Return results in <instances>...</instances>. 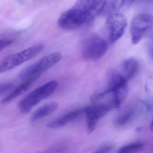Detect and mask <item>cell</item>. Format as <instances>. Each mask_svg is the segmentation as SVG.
Segmentation results:
<instances>
[{
    "instance_id": "obj_1",
    "label": "cell",
    "mask_w": 153,
    "mask_h": 153,
    "mask_svg": "<svg viewBox=\"0 0 153 153\" xmlns=\"http://www.w3.org/2000/svg\"><path fill=\"white\" fill-rule=\"evenodd\" d=\"M62 58L59 53H54L44 57L35 63L20 72L18 79L22 82L34 83L47 70L53 66Z\"/></svg>"
},
{
    "instance_id": "obj_2",
    "label": "cell",
    "mask_w": 153,
    "mask_h": 153,
    "mask_svg": "<svg viewBox=\"0 0 153 153\" xmlns=\"http://www.w3.org/2000/svg\"><path fill=\"white\" fill-rule=\"evenodd\" d=\"M58 86V83L53 81L43 84L29 93L19 103L22 113H28L34 106L53 93Z\"/></svg>"
},
{
    "instance_id": "obj_3",
    "label": "cell",
    "mask_w": 153,
    "mask_h": 153,
    "mask_svg": "<svg viewBox=\"0 0 153 153\" xmlns=\"http://www.w3.org/2000/svg\"><path fill=\"white\" fill-rule=\"evenodd\" d=\"M44 48L43 45H37L4 57L0 61V74L30 60L39 54Z\"/></svg>"
},
{
    "instance_id": "obj_4",
    "label": "cell",
    "mask_w": 153,
    "mask_h": 153,
    "mask_svg": "<svg viewBox=\"0 0 153 153\" xmlns=\"http://www.w3.org/2000/svg\"><path fill=\"white\" fill-rule=\"evenodd\" d=\"M94 19L72 7L61 14L58 19V25L65 30H74L89 25Z\"/></svg>"
},
{
    "instance_id": "obj_5",
    "label": "cell",
    "mask_w": 153,
    "mask_h": 153,
    "mask_svg": "<svg viewBox=\"0 0 153 153\" xmlns=\"http://www.w3.org/2000/svg\"><path fill=\"white\" fill-rule=\"evenodd\" d=\"M153 31V15L141 13L136 15L131 22L130 34L134 45L137 44Z\"/></svg>"
},
{
    "instance_id": "obj_6",
    "label": "cell",
    "mask_w": 153,
    "mask_h": 153,
    "mask_svg": "<svg viewBox=\"0 0 153 153\" xmlns=\"http://www.w3.org/2000/svg\"><path fill=\"white\" fill-rule=\"evenodd\" d=\"M108 44L106 40L98 35L87 36L82 43V54L85 59L98 60L107 52Z\"/></svg>"
},
{
    "instance_id": "obj_7",
    "label": "cell",
    "mask_w": 153,
    "mask_h": 153,
    "mask_svg": "<svg viewBox=\"0 0 153 153\" xmlns=\"http://www.w3.org/2000/svg\"><path fill=\"white\" fill-rule=\"evenodd\" d=\"M106 25L110 41L114 43L125 33L127 26V21L126 16L121 13H114L108 16Z\"/></svg>"
},
{
    "instance_id": "obj_8",
    "label": "cell",
    "mask_w": 153,
    "mask_h": 153,
    "mask_svg": "<svg viewBox=\"0 0 153 153\" xmlns=\"http://www.w3.org/2000/svg\"><path fill=\"white\" fill-rule=\"evenodd\" d=\"M113 109L108 102L94 104L87 106L84 109L87 120V131L89 134L94 132L100 119Z\"/></svg>"
},
{
    "instance_id": "obj_9",
    "label": "cell",
    "mask_w": 153,
    "mask_h": 153,
    "mask_svg": "<svg viewBox=\"0 0 153 153\" xmlns=\"http://www.w3.org/2000/svg\"><path fill=\"white\" fill-rule=\"evenodd\" d=\"M107 0H77L73 7L94 19L104 10Z\"/></svg>"
},
{
    "instance_id": "obj_10",
    "label": "cell",
    "mask_w": 153,
    "mask_h": 153,
    "mask_svg": "<svg viewBox=\"0 0 153 153\" xmlns=\"http://www.w3.org/2000/svg\"><path fill=\"white\" fill-rule=\"evenodd\" d=\"M107 77L108 88L106 90L100 93L102 97L106 96L115 89L127 84V82L121 74L113 69H109L107 71Z\"/></svg>"
},
{
    "instance_id": "obj_11",
    "label": "cell",
    "mask_w": 153,
    "mask_h": 153,
    "mask_svg": "<svg viewBox=\"0 0 153 153\" xmlns=\"http://www.w3.org/2000/svg\"><path fill=\"white\" fill-rule=\"evenodd\" d=\"M123 77L127 81L133 78L138 72L139 69L138 62L134 58H128L125 60L121 67Z\"/></svg>"
},
{
    "instance_id": "obj_12",
    "label": "cell",
    "mask_w": 153,
    "mask_h": 153,
    "mask_svg": "<svg viewBox=\"0 0 153 153\" xmlns=\"http://www.w3.org/2000/svg\"><path fill=\"white\" fill-rule=\"evenodd\" d=\"M82 112V110H77L71 111L49 122L47 125L48 127L51 128H58L64 126L68 123L77 118L81 115Z\"/></svg>"
},
{
    "instance_id": "obj_13",
    "label": "cell",
    "mask_w": 153,
    "mask_h": 153,
    "mask_svg": "<svg viewBox=\"0 0 153 153\" xmlns=\"http://www.w3.org/2000/svg\"><path fill=\"white\" fill-rule=\"evenodd\" d=\"M59 105L56 102L47 103L38 109L32 115L31 119L33 121L41 119L54 112L58 109Z\"/></svg>"
},
{
    "instance_id": "obj_14",
    "label": "cell",
    "mask_w": 153,
    "mask_h": 153,
    "mask_svg": "<svg viewBox=\"0 0 153 153\" xmlns=\"http://www.w3.org/2000/svg\"><path fill=\"white\" fill-rule=\"evenodd\" d=\"M32 84L28 82H22L21 83L13 89L11 93L2 101V103L5 104L10 102L17 97L26 92L32 85Z\"/></svg>"
},
{
    "instance_id": "obj_15",
    "label": "cell",
    "mask_w": 153,
    "mask_h": 153,
    "mask_svg": "<svg viewBox=\"0 0 153 153\" xmlns=\"http://www.w3.org/2000/svg\"><path fill=\"white\" fill-rule=\"evenodd\" d=\"M134 0H108V4L111 13H120V11L128 10Z\"/></svg>"
},
{
    "instance_id": "obj_16",
    "label": "cell",
    "mask_w": 153,
    "mask_h": 153,
    "mask_svg": "<svg viewBox=\"0 0 153 153\" xmlns=\"http://www.w3.org/2000/svg\"><path fill=\"white\" fill-rule=\"evenodd\" d=\"M134 115L133 110H129L125 111L120 115L116 118L115 122L118 126L121 127L127 125L132 119Z\"/></svg>"
},
{
    "instance_id": "obj_17",
    "label": "cell",
    "mask_w": 153,
    "mask_h": 153,
    "mask_svg": "<svg viewBox=\"0 0 153 153\" xmlns=\"http://www.w3.org/2000/svg\"><path fill=\"white\" fill-rule=\"evenodd\" d=\"M143 145L141 143H134L124 146L119 150V153H130L136 152L142 150Z\"/></svg>"
},
{
    "instance_id": "obj_18",
    "label": "cell",
    "mask_w": 153,
    "mask_h": 153,
    "mask_svg": "<svg viewBox=\"0 0 153 153\" xmlns=\"http://www.w3.org/2000/svg\"><path fill=\"white\" fill-rule=\"evenodd\" d=\"M14 85L11 82L0 83V95L6 93L13 89Z\"/></svg>"
},
{
    "instance_id": "obj_19",
    "label": "cell",
    "mask_w": 153,
    "mask_h": 153,
    "mask_svg": "<svg viewBox=\"0 0 153 153\" xmlns=\"http://www.w3.org/2000/svg\"><path fill=\"white\" fill-rule=\"evenodd\" d=\"M112 149V145L110 144L103 145L102 146L100 147H99L97 150L96 152L97 153H107L111 151Z\"/></svg>"
},
{
    "instance_id": "obj_20",
    "label": "cell",
    "mask_w": 153,
    "mask_h": 153,
    "mask_svg": "<svg viewBox=\"0 0 153 153\" xmlns=\"http://www.w3.org/2000/svg\"><path fill=\"white\" fill-rule=\"evenodd\" d=\"M13 42V40L9 39L0 40V51L10 46Z\"/></svg>"
},
{
    "instance_id": "obj_21",
    "label": "cell",
    "mask_w": 153,
    "mask_h": 153,
    "mask_svg": "<svg viewBox=\"0 0 153 153\" xmlns=\"http://www.w3.org/2000/svg\"><path fill=\"white\" fill-rule=\"evenodd\" d=\"M147 50L151 57L153 59V36L148 40L147 44Z\"/></svg>"
},
{
    "instance_id": "obj_22",
    "label": "cell",
    "mask_w": 153,
    "mask_h": 153,
    "mask_svg": "<svg viewBox=\"0 0 153 153\" xmlns=\"http://www.w3.org/2000/svg\"><path fill=\"white\" fill-rule=\"evenodd\" d=\"M150 128H151V131H153V119L152 120V123H151Z\"/></svg>"
},
{
    "instance_id": "obj_23",
    "label": "cell",
    "mask_w": 153,
    "mask_h": 153,
    "mask_svg": "<svg viewBox=\"0 0 153 153\" xmlns=\"http://www.w3.org/2000/svg\"><path fill=\"white\" fill-rule=\"evenodd\" d=\"M150 1H151L153 2V0H150Z\"/></svg>"
}]
</instances>
